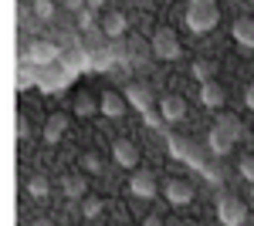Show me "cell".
Wrapping results in <instances>:
<instances>
[{"mask_svg": "<svg viewBox=\"0 0 254 226\" xmlns=\"http://www.w3.org/2000/svg\"><path fill=\"white\" fill-rule=\"evenodd\" d=\"M193 75L200 78V81H210V78H214V68H210L207 61H193Z\"/></svg>", "mask_w": 254, "mask_h": 226, "instance_id": "cell-21", "label": "cell"}, {"mask_svg": "<svg viewBox=\"0 0 254 226\" xmlns=\"http://www.w3.org/2000/svg\"><path fill=\"white\" fill-rule=\"evenodd\" d=\"M153 54L159 57V61H176V57L183 54L180 51V41H176L173 27H159L156 34H153Z\"/></svg>", "mask_w": 254, "mask_h": 226, "instance_id": "cell-4", "label": "cell"}, {"mask_svg": "<svg viewBox=\"0 0 254 226\" xmlns=\"http://www.w3.org/2000/svg\"><path fill=\"white\" fill-rule=\"evenodd\" d=\"M112 159H116L122 169H132V166L139 162V149L129 142V138H119L116 145H112Z\"/></svg>", "mask_w": 254, "mask_h": 226, "instance_id": "cell-8", "label": "cell"}, {"mask_svg": "<svg viewBox=\"0 0 254 226\" xmlns=\"http://www.w3.org/2000/svg\"><path fill=\"white\" fill-rule=\"evenodd\" d=\"M126 27H129L126 14H119V10L102 14V34H109V38H122V34H126Z\"/></svg>", "mask_w": 254, "mask_h": 226, "instance_id": "cell-13", "label": "cell"}, {"mask_svg": "<svg viewBox=\"0 0 254 226\" xmlns=\"http://www.w3.org/2000/svg\"><path fill=\"white\" fill-rule=\"evenodd\" d=\"M95 108H98V105H95V98H92L88 91H78V94H75V115H92Z\"/></svg>", "mask_w": 254, "mask_h": 226, "instance_id": "cell-16", "label": "cell"}, {"mask_svg": "<svg viewBox=\"0 0 254 226\" xmlns=\"http://www.w3.org/2000/svg\"><path fill=\"white\" fill-rule=\"evenodd\" d=\"M64 196L68 199H81L85 196V179H78V176L75 179H64Z\"/></svg>", "mask_w": 254, "mask_h": 226, "instance_id": "cell-17", "label": "cell"}, {"mask_svg": "<svg viewBox=\"0 0 254 226\" xmlns=\"http://www.w3.org/2000/svg\"><path fill=\"white\" fill-rule=\"evenodd\" d=\"M200 101H203L207 108H224L227 94H224V88L210 78V81H200Z\"/></svg>", "mask_w": 254, "mask_h": 226, "instance_id": "cell-10", "label": "cell"}, {"mask_svg": "<svg viewBox=\"0 0 254 226\" xmlns=\"http://www.w3.org/2000/svg\"><path fill=\"white\" fill-rule=\"evenodd\" d=\"M81 213H85V220H95L98 213H102V199H95V196H88V199L81 203Z\"/></svg>", "mask_w": 254, "mask_h": 226, "instance_id": "cell-19", "label": "cell"}, {"mask_svg": "<svg viewBox=\"0 0 254 226\" xmlns=\"http://www.w3.org/2000/svg\"><path fill=\"white\" fill-rule=\"evenodd\" d=\"M159 112H163V122H183V115H187V105H183V98H176V94H166L163 101H159Z\"/></svg>", "mask_w": 254, "mask_h": 226, "instance_id": "cell-12", "label": "cell"}, {"mask_svg": "<svg viewBox=\"0 0 254 226\" xmlns=\"http://www.w3.org/2000/svg\"><path fill=\"white\" fill-rule=\"evenodd\" d=\"M190 3H217V0H190Z\"/></svg>", "mask_w": 254, "mask_h": 226, "instance_id": "cell-28", "label": "cell"}, {"mask_svg": "<svg viewBox=\"0 0 254 226\" xmlns=\"http://www.w3.org/2000/svg\"><path fill=\"white\" fill-rule=\"evenodd\" d=\"M24 57H27V64H44V68H48V64L58 61V51H55L51 44H31V51Z\"/></svg>", "mask_w": 254, "mask_h": 226, "instance_id": "cell-14", "label": "cell"}, {"mask_svg": "<svg viewBox=\"0 0 254 226\" xmlns=\"http://www.w3.org/2000/svg\"><path fill=\"white\" fill-rule=\"evenodd\" d=\"M102 3H105V0H88V7H92V10H98Z\"/></svg>", "mask_w": 254, "mask_h": 226, "instance_id": "cell-27", "label": "cell"}, {"mask_svg": "<svg viewBox=\"0 0 254 226\" xmlns=\"http://www.w3.org/2000/svg\"><path fill=\"white\" fill-rule=\"evenodd\" d=\"M68 3H71V7H81V0H68Z\"/></svg>", "mask_w": 254, "mask_h": 226, "instance_id": "cell-29", "label": "cell"}, {"mask_svg": "<svg viewBox=\"0 0 254 226\" xmlns=\"http://www.w3.org/2000/svg\"><path fill=\"white\" fill-rule=\"evenodd\" d=\"M68 132V115L64 112H55L48 122H44V142L48 145H55V142H61V135Z\"/></svg>", "mask_w": 254, "mask_h": 226, "instance_id": "cell-11", "label": "cell"}, {"mask_svg": "<svg viewBox=\"0 0 254 226\" xmlns=\"http://www.w3.org/2000/svg\"><path fill=\"white\" fill-rule=\"evenodd\" d=\"M241 118L237 115H231V112H220L217 115V122L210 125V135H207V149L214 152L217 159H224L227 152L234 149V142L241 138Z\"/></svg>", "mask_w": 254, "mask_h": 226, "instance_id": "cell-1", "label": "cell"}, {"mask_svg": "<svg viewBox=\"0 0 254 226\" xmlns=\"http://www.w3.org/2000/svg\"><path fill=\"white\" fill-rule=\"evenodd\" d=\"M27 192H31V196H48L51 186H48V179H44V176H34V179H27Z\"/></svg>", "mask_w": 254, "mask_h": 226, "instance_id": "cell-18", "label": "cell"}, {"mask_svg": "<svg viewBox=\"0 0 254 226\" xmlns=\"http://www.w3.org/2000/svg\"><path fill=\"white\" fill-rule=\"evenodd\" d=\"M129 192L139 199H156V179L149 172H132L129 176Z\"/></svg>", "mask_w": 254, "mask_h": 226, "instance_id": "cell-6", "label": "cell"}, {"mask_svg": "<svg viewBox=\"0 0 254 226\" xmlns=\"http://www.w3.org/2000/svg\"><path fill=\"white\" fill-rule=\"evenodd\" d=\"M17 135H20V138L27 135V118H17Z\"/></svg>", "mask_w": 254, "mask_h": 226, "instance_id": "cell-26", "label": "cell"}, {"mask_svg": "<svg viewBox=\"0 0 254 226\" xmlns=\"http://www.w3.org/2000/svg\"><path fill=\"white\" fill-rule=\"evenodd\" d=\"M126 98H129V105L136 108V112H149V91L142 88V85H129V91H126Z\"/></svg>", "mask_w": 254, "mask_h": 226, "instance_id": "cell-15", "label": "cell"}, {"mask_svg": "<svg viewBox=\"0 0 254 226\" xmlns=\"http://www.w3.org/2000/svg\"><path fill=\"white\" fill-rule=\"evenodd\" d=\"M81 166L88 172H102V159H98L95 152H88V155H81Z\"/></svg>", "mask_w": 254, "mask_h": 226, "instance_id": "cell-23", "label": "cell"}, {"mask_svg": "<svg viewBox=\"0 0 254 226\" xmlns=\"http://www.w3.org/2000/svg\"><path fill=\"white\" fill-rule=\"evenodd\" d=\"M78 27H81V31H92V27H95V10H92V7L78 14Z\"/></svg>", "mask_w": 254, "mask_h": 226, "instance_id": "cell-22", "label": "cell"}, {"mask_svg": "<svg viewBox=\"0 0 254 226\" xmlns=\"http://www.w3.org/2000/svg\"><path fill=\"white\" fill-rule=\"evenodd\" d=\"M237 172H241L248 182H254V155H244V159H241V166H237Z\"/></svg>", "mask_w": 254, "mask_h": 226, "instance_id": "cell-20", "label": "cell"}, {"mask_svg": "<svg viewBox=\"0 0 254 226\" xmlns=\"http://www.w3.org/2000/svg\"><path fill=\"white\" fill-rule=\"evenodd\" d=\"M163 196H166L173 206H183V203L193 199V186H190L187 179H166V182H163Z\"/></svg>", "mask_w": 254, "mask_h": 226, "instance_id": "cell-5", "label": "cell"}, {"mask_svg": "<svg viewBox=\"0 0 254 226\" xmlns=\"http://www.w3.org/2000/svg\"><path fill=\"white\" fill-rule=\"evenodd\" d=\"M126 101H129V98H122V94H116V91H102L98 112L109 115V118H122V115H126Z\"/></svg>", "mask_w": 254, "mask_h": 226, "instance_id": "cell-9", "label": "cell"}, {"mask_svg": "<svg viewBox=\"0 0 254 226\" xmlns=\"http://www.w3.org/2000/svg\"><path fill=\"white\" fill-rule=\"evenodd\" d=\"M251 199H254V182H251Z\"/></svg>", "mask_w": 254, "mask_h": 226, "instance_id": "cell-30", "label": "cell"}, {"mask_svg": "<svg viewBox=\"0 0 254 226\" xmlns=\"http://www.w3.org/2000/svg\"><path fill=\"white\" fill-rule=\"evenodd\" d=\"M217 20H220L217 3H190V7H187V27H190L193 34H207V31H214Z\"/></svg>", "mask_w": 254, "mask_h": 226, "instance_id": "cell-2", "label": "cell"}, {"mask_svg": "<svg viewBox=\"0 0 254 226\" xmlns=\"http://www.w3.org/2000/svg\"><path fill=\"white\" fill-rule=\"evenodd\" d=\"M244 105H248V108H251V112H254V85H251V88H248V94H244Z\"/></svg>", "mask_w": 254, "mask_h": 226, "instance_id": "cell-25", "label": "cell"}, {"mask_svg": "<svg viewBox=\"0 0 254 226\" xmlns=\"http://www.w3.org/2000/svg\"><path fill=\"white\" fill-rule=\"evenodd\" d=\"M34 10H38V17H51V14H55V3H51V0H38Z\"/></svg>", "mask_w": 254, "mask_h": 226, "instance_id": "cell-24", "label": "cell"}, {"mask_svg": "<svg viewBox=\"0 0 254 226\" xmlns=\"http://www.w3.org/2000/svg\"><path fill=\"white\" fill-rule=\"evenodd\" d=\"M231 34H234L237 47H244V51H254V17H237L234 27H231Z\"/></svg>", "mask_w": 254, "mask_h": 226, "instance_id": "cell-7", "label": "cell"}, {"mask_svg": "<svg viewBox=\"0 0 254 226\" xmlns=\"http://www.w3.org/2000/svg\"><path fill=\"white\" fill-rule=\"evenodd\" d=\"M217 220H220L224 226L248 223V206L237 199L234 192H220V196H217Z\"/></svg>", "mask_w": 254, "mask_h": 226, "instance_id": "cell-3", "label": "cell"}]
</instances>
